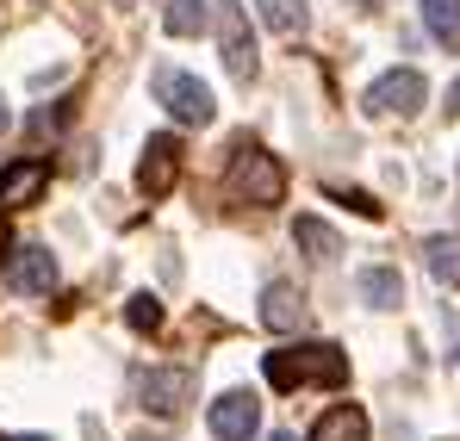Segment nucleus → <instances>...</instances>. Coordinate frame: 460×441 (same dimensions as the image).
I'll return each instance as SVG.
<instances>
[{"instance_id":"obj_18","label":"nucleus","mask_w":460,"mask_h":441,"mask_svg":"<svg viewBox=\"0 0 460 441\" xmlns=\"http://www.w3.org/2000/svg\"><path fill=\"white\" fill-rule=\"evenodd\" d=\"M162 25H168L174 38H199V31H206V0H168Z\"/></svg>"},{"instance_id":"obj_1","label":"nucleus","mask_w":460,"mask_h":441,"mask_svg":"<svg viewBox=\"0 0 460 441\" xmlns=\"http://www.w3.org/2000/svg\"><path fill=\"white\" fill-rule=\"evenodd\" d=\"M268 385L274 392H299V385H342L349 379V355L336 342H299V348H274L268 361Z\"/></svg>"},{"instance_id":"obj_15","label":"nucleus","mask_w":460,"mask_h":441,"mask_svg":"<svg viewBox=\"0 0 460 441\" xmlns=\"http://www.w3.org/2000/svg\"><path fill=\"white\" fill-rule=\"evenodd\" d=\"M423 25H429L436 44L460 50V0H423Z\"/></svg>"},{"instance_id":"obj_21","label":"nucleus","mask_w":460,"mask_h":441,"mask_svg":"<svg viewBox=\"0 0 460 441\" xmlns=\"http://www.w3.org/2000/svg\"><path fill=\"white\" fill-rule=\"evenodd\" d=\"M448 112H460V81H455V93H448Z\"/></svg>"},{"instance_id":"obj_25","label":"nucleus","mask_w":460,"mask_h":441,"mask_svg":"<svg viewBox=\"0 0 460 441\" xmlns=\"http://www.w3.org/2000/svg\"><path fill=\"white\" fill-rule=\"evenodd\" d=\"M361 6H374V0H361Z\"/></svg>"},{"instance_id":"obj_19","label":"nucleus","mask_w":460,"mask_h":441,"mask_svg":"<svg viewBox=\"0 0 460 441\" xmlns=\"http://www.w3.org/2000/svg\"><path fill=\"white\" fill-rule=\"evenodd\" d=\"M125 317H131V330H162V304H155L150 293L131 298V311H125Z\"/></svg>"},{"instance_id":"obj_13","label":"nucleus","mask_w":460,"mask_h":441,"mask_svg":"<svg viewBox=\"0 0 460 441\" xmlns=\"http://www.w3.org/2000/svg\"><path fill=\"white\" fill-rule=\"evenodd\" d=\"M255 13H261V25L268 31H280V38H299L311 19V0H255Z\"/></svg>"},{"instance_id":"obj_5","label":"nucleus","mask_w":460,"mask_h":441,"mask_svg":"<svg viewBox=\"0 0 460 441\" xmlns=\"http://www.w3.org/2000/svg\"><path fill=\"white\" fill-rule=\"evenodd\" d=\"M218 50L236 81H255V38H249V19L236 0H218Z\"/></svg>"},{"instance_id":"obj_16","label":"nucleus","mask_w":460,"mask_h":441,"mask_svg":"<svg viewBox=\"0 0 460 441\" xmlns=\"http://www.w3.org/2000/svg\"><path fill=\"white\" fill-rule=\"evenodd\" d=\"M293 236H299V249H305L311 261H336V255H342L336 230H330V224H317V218H299V224H293Z\"/></svg>"},{"instance_id":"obj_10","label":"nucleus","mask_w":460,"mask_h":441,"mask_svg":"<svg viewBox=\"0 0 460 441\" xmlns=\"http://www.w3.org/2000/svg\"><path fill=\"white\" fill-rule=\"evenodd\" d=\"M44 187H50V162H38V155L0 168V212H6V206H31Z\"/></svg>"},{"instance_id":"obj_14","label":"nucleus","mask_w":460,"mask_h":441,"mask_svg":"<svg viewBox=\"0 0 460 441\" xmlns=\"http://www.w3.org/2000/svg\"><path fill=\"white\" fill-rule=\"evenodd\" d=\"M361 298H367L374 311H398V298H404L398 268H367V274H361Z\"/></svg>"},{"instance_id":"obj_6","label":"nucleus","mask_w":460,"mask_h":441,"mask_svg":"<svg viewBox=\"0 0 460 441\" xmlns=\"http://www.w3.org/2000/svg\"><path fill=\"white\" fill-rule=\"evenodd\" d=\"M174 181H181V144L162 131L144 144V162H137V193H150V199H168L174 193Z\"/></svg>"},{"instance_id":"obj_4","label":"nucleus","mask_w":460,"mask_h":441,"mask_svg":"<svg viewBox=\"0 0 460 441\" xmlns=\"http://www.w3.org/2000/svg\"><path fill=\"white\" fill-rule=\"evenodd\" d=\"M423 93H429V87H423L417 69H392L367 87V112H374V119H411V112L423 106Z\"/></svg>"},{"instance_id":"obj_17","label":"nucleus","mask_w":460,"mask_h":441,"mask_svg":"<svg viewBox=\"0 0 460 441\" xmlns=\"http://www.w3.org/2000/svg\"><path fill=\"white\" fill-rule=\"evenodd\" d=\"M423 255H429V274H436L442 287H460V243L455 236H429Z\"/></svg>"},{"instance_id":"obj_8","label":"nucleus","mask_w":460,"mask_h":441,"mask_svg":"<svg viewBox=\"0 0 460 441\" xmlns=\"http://www.w3.org/2000/svg\"><path fill=\"white\" fill-rule=\"evenodd\" d=\"M206 423H212L218 441H249L255 429H261V404H255L249 392H225V398L206 410Z\"/></svg>"},{"instance_id":"obj_20","label":"nucleus","mask_w":460,"mask_h":441,"mask_svg":"<svg viewBox=\"0 0 460 441\" xmlns=\"http://www.w3.org/2000/svg\"><path fill=\"white\" fill-rule=\"evenodd\" d=\"M6 243H13V236H6V212H0V255H6Z\"/></svg>"},{"instance_id":"obj_9","label":"nucleus","mask_w":460,"mask_h":441,"mask_svg":"<svg viewBox=\"0 0 460 441\" xmlns=\"http://www.w3.org/2000/svg\"><path fill=\"white\" fill-rule=\"evenodd\" d=\"M6 287H13V293H50V287H57V255H50V249H38V243H31V249H19V255H13V261H6Z\"/></svg>"},{"instance_id":"obj_3","label":"nucleus","mask_w":460,"mask_h":441,"mask_svg":"<svg viewBox=\"0 0 460 441\" xmlns=\"http://www.w3.org/2000/svg\"><path fill=\"white\" fill-rule=\"evenodd\" d=\"M155 100L181 119V125H212V87L206 81H193V75H181V69H155Z\"/></svg>"},{"instance_id":"obj_24","label":"nucleus","mask_w":460,"mask_h":441,"mask_svg":"<svg viewBox=\"0 0 460 441\" xmlns=\"http://www.w3.org/2000/svg\"><path fill=\"white\" fill-rule=\"evenodd\" d=\"M274 441H293V436H274Z\"/></svg>"},{"instance_id":"obj_23","label":"nucleus","mask_w":460,"mask_h":441,"mask_svg":"<svg viewBox=\"0 0 460 441\" xmlns=\"http://www.w3.org/2000/svg\"><path fill=\"white\" fill-rule=\"evenodd\" d=\"M25 441H44V436H25Z\"/></svg>"},{"instance_id":"obj_2","label":"nucleus","mask_w":460,"mask_h":441,"mask_svg":"<svg viewBox=\"0 0 460 441\" xmlns=\"http://www.w3.org/2000/svg\"><path fill=\"white\" fill-rule=\"evenodd\" d=\"M225 187H230V199H243V206H280V193H287V168H280L261 144H236Z\"/></svg>"},{"instance_id":"obj_11","label":"nucleus","mask_w":460,"mask_h":441,"mask_svg":"<svg viewBox=\"0 0 460 441\" xmlns=\"http://www.w3.org/2000/svg\"><path fill=\"white\" fill-rule=\"evenodd\" d=\"M261 323H268V330H280V336L305 330V293H299V287H287V280H274V287L261 293Z\"/></svg>"},{"instance_id":"obj_22","label":"nucleus","mask_w":460,"mask_h":441,"mask_svg":"<svg viewBox=\"0 0 460 441\" xmlns=\"http://www.w3.org/2000/svg\"><path fill=\"white\" fill-rule=\"evenodd\" d=\"M6 125H13V112H6V100H0V131H6Z\"/></svg>"},{"instance_id":"obj_7","label":"nucleus","mask_w":460,"mask_h":441,"mask_svg":"<svg viewBox=\"0 0 460 441\" xmlns=\"http://www.w3.org/2000/svg\"><path fill=\"white\" fill-rule=\"evenodd\" d=\"M137 392H144V410H155V417H181L187 398H193V373L187 367H150Z\"/></svg>"},{"instance_id":"obj_12","label":"nucleus","mask_w":460,"mask_h":441,"mask_svg":"<svg viewBox=\"0 0 460 441\" xmlns=\"http://www.w3.org/2000/svg\"><path fill=\"white\" fill-rule=\"evenodd\" d=\"M311 441H367V410H361V404H330V410L317 417Z\"/></svg>"}]
</instances>
